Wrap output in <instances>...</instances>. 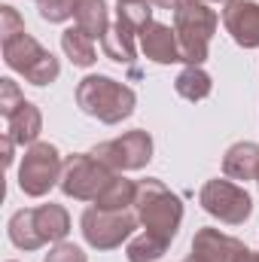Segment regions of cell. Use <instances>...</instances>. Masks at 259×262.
<instances>
[{
  "instance_id": "4fadbf2b",
  "label": "cell",
  "mask_w": 259,
  "mask_h": 262,
  "mask_svg": "<svg viewBox=\"0 0 259 262\" xmlns=\"http://www.w3.org/2000/svg\"><path fill=\"white\" fill-rule=\"evenodd\" d=\"M31 223L40 235L43 244H58L64 241L67 232H70V216L61 204H40V207H31Z\"/></svg>"
},
{
  "instance_id": "ac0fdd59",
  "label": "cell",
  "mask_w": 259,
  "mask_h": 262,
  "mask_svg": "<svg viewBox=\"0 0 259 262\" xmlns=\"http://www.w3.org/2000/svg\"><path fill=\"white\" fill-rule=\"evenodd\" d=\"M174 89H177V95L186 98V101H204V98L210 95L213 82H210V73H207L201 64H186L180 73H177Z\"/></svg>"
},
{
  "instance_id": "44dd1931",
  "label": "cell",
  "mask_w": 259,
  "mask_h": 262,
  "mask_svg": "<svg viewBox=\"0 0 259 262\" xmlns=\"http://www.w3.org/2000/svg\"><path fill=\"white\" fill-rule=\"evenodd\" d=\"M134 198H137V183L125 180L122 174L107 186V192L98 198L92 207H101V210H128L134 207Z\"/></svg>"
},
{
  "instance_id": "3957f363",
  "label": "cell",
  "mask_w": 259,
  "mask_h": 262,
  "mask_svg": "<svg viewBox=\"0 0 259 262\" xmlns=\"http://www.w3.org/2000/svg\"><path fill=\"white\" fill-rule=\"evenodd\" d=\"M217 25H220V15L204 0H183L174 9V31H177L186 64H204Z\"/></svg>"
},
{
  "instance_id": "f546056e",
  "label": "cell",
  "mask_w": 259,
  "mask_h": 262,
  "mask_svg": "<svg viewBox=\"0 0 259 262\" xmlns=\"http://www.w3.org/2000/svg\"><path fill=\"white\" fill-rule=\"evenodd\" d=\"M153 3H156L159 9H177V6H180L183 0H153Z\"/></svg>"
},
{
  "instance_id": "83f0119b",
  "label": "cell",
  "mask_w": 259,
  "mask_h": 262,
  "mask_svg": "<svg viewBox=\"0 0 259 262\" xmlns=\"http://www.w3.org/2000/svg\"><path fill=\"white\" fill-rule=\"evenodd\" d=\"M3 165H12V159H15V140L9 137V134H3Z\"/></svg>"
},
{
  "instance_id": "e0dca14e",
  "label": "cell",
  "mask_w": 259,
  "mask_h": 262,
  "mask_svg": "<svg viewBox=\"0 0 259 262\" xmlns=\"http://www.w3.org/2000/svg\"><path fill=\"white\" fill-rule=\"evenodd\" d=\"M134 37H140L134 28H128L125 21L116 18V25H110L107 37L101 40L104 46V55L116 64H134Z\"/></svg>"
},
{
  "instance_id": "2e32d148",
  "label": "cell",
  "mask_w": 259,
  "mask_h": 262,
  "mask_svg": "<svg viewBox=\"0 0 259 262\" xmlns=\"http://www.w3.org/2000/svg\"><path fill=\"white\" fill-rule=\"evenodd\" d=\"M73 18H76V28H82L92 40H104L110 31V15L104 0H76Z\"/></svg>"
},
{
  "instance_id": "9c48e42d",
  "label": "cell",
  "mask_w": 259,
  "mask_h": 262,
  "mask_svg": "<svg viewBox=\"0 0 259 262\" xmlns=\"http://www.w3.org/2000/svg\"><path fill=\"white\" fill-rule=\"evenodd\" d=\"M95 159H101L104 165H110L113 171H140L149 165L153 159V137L146 131H125L122 137H113V140H104L92 149Z\"/></svg>"
},
{
  "instance_id": "484cf974",
  "label": "cell",
  "mask_w": 259,
  "mask_h": 262,
  "mask_svg": "<svg viewBox=\"0 0 259 262\" xmlns=\"http://www.w3.org/2000/svg\"><path fill=\"white\" fill-rule=\"evenodd\" d=\"M21 101H25V95L18 92V85H15L12 79H0V113H3V119H6Z\"/></svg>"
},
{
  "instance_id": "5b68a950",
  "label": "cell",
  "mask_w": 259,
  "mask_h": 262,
  "mask_svg": "<svg viewBox=\"0 0 259 262\" xmlns=\"http://www.w3.org/2000/svg\"><path fill=\"white\" fill-rule=\"evenodd\" d=\"M3 61L12 67L15 73H21L28 82H34V85H49L61 73L58 58L49 49H43L28 31L3 40Z\"/></svg>"
},
{
  "instance_id": "30bf717a",
  "label": "cell",
  "mask_w": 259,
  "mask_h": 262,
  "mask_svg": "<svg viewBox=\"0 0 259 262\" xmlns=\"http://www.w3.org/2000/svg\"><path fill=\"white\" fill-rule=\"evenodd\" d=\"M223 25L232 40L244 49H259V3L256 0H235L223 9Z\"/></svg>"
},
{
  "instance_id": "8fae6325",
  "label": "cell",
  "mask_w": 259,
  "mask_h": 262,
  "mask_svg": "<svg viewBox=\"0 0 259 262\" xmlns=\"http://www.w3.org/2000/svg\"><path fill=\"white\" fill-rule=\"evenodd\" d=\"M241 247H244V244H241L238 238L223 235L220 229L204 226V229L195 232L192 253H189L183 262H235V256H238Z\"/></svg>"
},
{
  "instance_id": "ba28073f",
  "label": "cell",
  "mask_w": 259,
  "mask_h": 262,
  "mask_svg": "<svg viewBox=\"0 0 259 262\" xmlns=\"http://www.w3.org/2000/svg\"><path fill=\"white\" fill-rule=\"evenodd\" d=\"M198 204L226 226H241L253 213V198L232 180H207L198 192Z\"/></svg>"
},
{
  "instance_id": "7402d4cb",
  "label": "cell",
  "mask_w": 259,
  "mask_h": 262,
  "mask_svg": "<svg viewBox=\"0 0 259 262\" xmlns=\"http://www.w3.org/2000/svg\"><path fill=\"white\" fill-rule=\"evenodd\" d=\"M165 250H168V244L165 241H159L156 235H137V238H131L128 247H125V256L128 262H156L159 256H165Z\"/></svg>"
},
{
  "instance_id": "4316f807",
  "label": "cell",
  "mask_w": 259,
  "mask_h": 262,
  "mask_svg": "<svg viewBox=\"0 0 259 262\" xmlns=\"http://www.w3.org/2000/svg\"><path fill=\"white\" fill-rule=\"evenodd\" d=\"M43 262H89L85 259V253L76 247V244H67V241H58L52 250H49V256Z\"/></svg>"
},
{
  "instance_id": "5bb4252c",
  "label": "cell",
  "mask_w": 259,
  "mask_h": 262,
  "mask_svg": "<svg viewBox=\"0 0 259 262\" xmlns=\"http://www.w3.org/2000/svg\"><path fill=\"white\" fill-rule=\"evenodd\" d=\"M43 131V116L37 110V104L21 101L9 116H6V134L18 143V146H34L37 137Z\"/></svg>"
},
{
  "instance_id": "52a82bcc",
  "label": "cell",
  "mask_w": 259,
  "mask_h": 262,
  "mask_svg": "<svg viewBox=\"0 0 259 262\" xmlns=\"http://www.w3.org/2000/svg\"><path fill=\"white\" fill-rule=\"evenodd\" d=\"M137 223L140 220L131 210H101V207H89L79 216L82 238L95 250H116V247H122V241H131L134 238Z\"/></svg>"
},
{
  "instance_id": "cb8c5ba5",
  "label": "cell",
  "mask_w": 259,
  "mask_h": 262,
  "mask_svg": "<svg viewBox=\"0 0 259 262\" xmlns=\"http://www.w3.org/2000/svg\"><path fill=\"white\" fill-rule=\"evenodd\" d=\"M34 3H37L43 21H49V25H61L67 18H73V6H76V0H34Z\"/></svg>"
},
{
  "instance_id": "9a60e30c",
  "label": "cell",
  "mask_w": 259,
  "mask_h": 262,
  "mask_svg": "<svg viewBox=\"0 0 259 262\" xmlns=\"http://www.w3.org/2000/svg\"><path fill=\"white\" fill-rule=\"evenodd\" d=\"M223 171L229 180H256L259 174V143L250 140H241V143H232L223 156Z\"/></svg>"
},
{
  "instance_id": "7a4b0ae2",
  "label": "cell",
  "mask_w": 259,
  "mask_h": 262,
  "mask_svg": "<svg viewBox=\"0 0 259 262\" xmlns=\"http://www.w3.org/2000/svg\"><path fill=\"white\" fill-rule=\"evenodd\" d=\"M134 213L140 226L146 229V235H156L159 241L171 244L183 223V201L162 180H140L137 198H134Z\"/></svg>"
},
{
  "instance_id": "4dcf8cb0",
  "label": "cell",
  "mask_w": 259,
  "mask_h": 262,
  "mask_svg": "<svg viewBox=\"0 0 259 262\" xmlns=\"http://www.w3.org/2000/svg\"><path fill=\"white\" fill-rule=\"evenodd\" d=\"M204 3H220V6H229V3H235V0H204Z\"/></svg>"
},
{
  "instance_id": "6da1fadb",
  "label": "cell",
  "mask_w": 259,
  "mask_h": 262,
  "mask_svg": "<svg viewBox=\"0 0 259 262\" xmlns=\"http://www.w3.org/2000/svg\"><path fill=\"white\" fill-rule=\"evenodd\" d=\"M76 104H79L82 113L95 116L98 122L116 125V122L128 119L131 113H134L137 95H134V89H128L125 82H119L113 76L92 73V76L79 79V85H76Z\"/></svg>"
},
{
  "instance_id": "603a6c76",
  "label": "cell",
  "mask_w": 259,
  "mask_h": 262,
  "mask_svg": "<svg viewBox=\"0 0 259 262\" xmlns=\"http://www.w3.org/2000/svg\"><path fill=\"white\" fill-rule=\"evenodd\" d=\"M116 18L125 21L128 28H134V31L140 34V31L153 21V6H149V0H119Z\"/></svg>"
},
{
  "instance_id": "1f68e13d",
  "label": "cell",
  "mask_w": 259,
  "mask_h": 262,
  "mask_svg": "<svg viewBox=\"0 0 259 262\" xmlns=\"http://www.w3.org/2000/svg\"><path fill=\"white\" fill-rule=\"evenodd\" d=\"M256 183H259V174H256Z\"/></svg>"
},
{
  "instance_id": "d6986e66",
  "label": "cell",
  "mask_w": 259,
  "mask_h": 262,
  "mask_svg": "<svg viewBox=\"0 0 259 262\" xmlns=\"http://www.w3.org/2000/svg\"><path fill=\"white\" fill-rule=\"evenodd\" d=\"M61 49H64V55L76 67H92L98 61L95 40H92L82 28H67L64 34H61Z\"/></svg>"
},
{
  "instance_id": "8992f818",
  "label": "cell",
  "mask_w": 259,
  "mask_h": 262,
  "mask_svg": "<svg viewBox=\"0 0 259 262\" xmlns=\"http://www.w3.org/2000/svg\"><path fill=\"white\" fill-rule=\"evenodd\" d=\"M61 168H64L61 152L52 143L37 140L21 156V165H18V189L31 198H43L61 180Z\"/></svg>"
},
{
  "instance_id": "f1b7e54d",
  "label": "cell",
  "mask_w": 259,
  "mask_h": 262,
  "mask_svg": "<svg viewBox=\"0 0 259 262\" xmlns=\"http://www.w3.org/2000/svg\"><path fill=\"white\" fill-rule=\"evenodd\" d=\"M235 262H259V253L256 250H250V247H241L238 256H235Z\"/></svg>"
},
{
  "instance_id": "d4e9b609",
  "label": "cell",
  "mask_w": 259,
  "mask_h": 262,
  "mask_svg": "<svg viewBox=\"0 0 259 262\" xmlns=\"http://www.w3.org/2000/svg\"><path fill=\"white\" fill-rule=\"evenodd\" d=\"M21 31H25L21 15L12 6H0V43L9 40V37H15V34H21Z\"/></svg>"
},
{
  "instance_id": "ffe728a7",
  "label": "cell",
  "mask_w": 259,
  "mask_h": 262,
  "mask_svg": "<svg viewBox=\"0 0 259 262\" xmlns=\"http://www.w3.org/2000/svg\"><path fill=\"white\" fill-rule=\"evenodd\" d=\"M9 241H12L18 250H40V247H43V241H40V235H37V229H34V223H31V207L15 210V213L9 216Z\"/></svg>"
},
{
  "instance_id": "7c38bea8",
  "label": "cell",
  "mask_w": 259,
  "mask_h": 262,
  "mask_svg": "<svg viewBox=\"0 0 259 262\" xmlns=\"http://www.w3.org/2000/svg\"><path fill=\"white\" fill-rule=\"evenodd\" d=\"M140 49L149 61L156 64H177L183 61V52H180V40H177V31L162 25V21H149L143 31H140Z\"/></svg>"
},
{
  "instance_id": "277c9868",
  "label": "cell",
  "mask_w": 259,
  "mask_h": 262,
  "mask_svg": "<svg viewBox=\"0 0 259 262\" xmlns=\"http://www.w3.org/2000/svg\"><path fill=\"white\" fill-rule=\"evenodd\" d=\"M119 177V171H113L110 165H104L101 159H95L92 152H73L64 159V168H61V192L67 198H76V201H98V198L107 192V186Z\"/></svg>"
}]
</instances>
